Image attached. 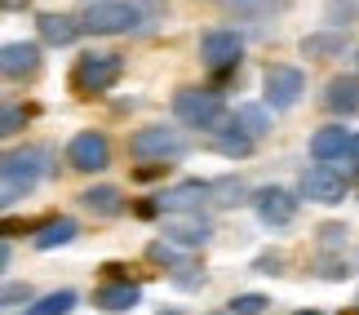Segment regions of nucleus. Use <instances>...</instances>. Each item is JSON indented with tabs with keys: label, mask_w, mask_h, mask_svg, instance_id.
<instances>
[{
	"label": "nucleus",
	"mask_w": 359,
	"mask_h": 315,
	"mask_svg": "<svg viewBox=\"0 0 359 315\" xmlns=\"http://www.w3.org/2000/svg\"><path fill=\"white\" fill-rule=\"evenodd\" d=\"M40 177H45V152L40 147L9 152L0 164V204H18L22 196H32Z\"/></svg>",
	"instance_id": "obj_1"
},
{
	"label": "nucleus",
	"mask_w": 359,
	"mask_h": 315,
	"mask_svg": "<svg viewBox=\"0 0 359 315\" xmlns=\"http://www.w3.org/2000/svg\"><path fill=\"white\" fill-rule=\"evenodd\" d=\"M129 152H133L137 160H177V156H187V152H191V138H187L182 129L147 125V129L129 133Z\"/></svg>",
	"instance_id": "obj_2"
},
{
	"label": "nucleus",
	"mask_w": 359,
	"mask_h": 315,
	"mask_svg": "<svg viewBox=\"0 0 359 315\" xmlns=\"http://www.w3.org/2000/svg\"><path fill=\"white\" fill-rule=\"evenodd\" d=\"M120 76H124L120 53H85V58H76L72 89L76 93H107Z\"/></svg>",
	"instance_id": "obj_3"
},
{
	"label": "nucleus",
	"mask_w": 359,
	"mask_h": 315,
	"mask_svg": "<svg viewBox=\"0 0 359 315\" xmlns=\"http://www.w3.org/2000/svg\"><path fill=\"white\" fill-rule=\"evenodd\" d=\"M80 27L93 36H120L137 27V5L129 0H93V5L80 13Z\"/></svg>",
	"instance_id": "obj_4"
},
{
	"label": "nucleus",
	"mask_w": 359,
	"mask_h": 315,
	"mask_svg": "<svg viewBox=\"0 0 359 315\" xmlns=\"http://www.w3.org/2000/svg\"><path fill=\"white\" fill-rule=\"evenodd\" d=\"M173 112L191 129H213V125H222L226 107H222V98H217L213 89H182L173 98Z\"/></svg>",
	"instance_id": "obj_5"
},
{
	"label": "nucleus",
	"mask_w": 359,
	"mask_h": 315,
	"mask_svg": "<svg viewBox=\"0 0 359 315\" xmlns=\"http://www.w3.org/2000/svg\"><path fill=\"white\" fill-rule=\"evenodd\" d=\"M262 93H266L271 112H288V107H297V98L306 93V76L288 62H275V67L262 72Z\"/></svg>",
	"instance_id": "obj_6"
},
{
	"label": "nucleus",
	"mask_w": 359,
	"mask_h": 315,
	"mask_svg": "<svg viewBox=\"0 0 359 315\" xmlns=\"http://www.w3.org/2000/svg\"><path fill=\"white\" fill-rule=\"evenodd\" d=\"M297 196L311 200V204H341V200H346V173L320 160V164H311V169L302 173Z\"/></svg>",
	"instance_id": "obj_7"
},
{
	"label": "nucleus",
	"mask_w": 359,
	"mask_h": 315,
	"mask_svg": "<svg viewBox=\"0 0 359 315\" xmlns=\"http://www.w3.org/2000/svg\"><path fill=\"white\" fill-rule=\"evenodd\" d=\"M67 164L80 169V173H102L107 164H111V142H107V133H98V129L76 133V138L67 142Z\"/></svg>",
	"instance_id": "obj_8"
},
{
	"label": "nucleus",
	"mask_w": 359,
	"mask_h": 315,
	"mask_svg": "<svg viewBox=\"0 0 359 315\" xmlns=\"http://www.w3.org/2000/svg\"><path fill=\"white\" fill-rule=\"evenodd\" d=\"M240 53H244L240 32H204V40H200V62L209 72H231L240 62Z\"/></svg>",
	"instance_id": "obj_9"
},
{
	"label": "nucleus",
	"mask_w": 359,
	"mask_h": 315,
	"mask_svg": "<svg viewBox=\"0 0 359 315\" xmlns=\"http://www.w3.org/2000/svg\"><path fill=\"white\" fill-rule=\"evenodd\" d=\"M164 240H173V244H209L213 240V222L200 217V209H173L164 217Z\"/></svg>",
	"instance_id": "obj_10"
},
{
	"label": "nucleus",
	"mask_w": 359,
	"mask_h": 315,
	"mask_svg": "<svg viewBox=\"0 0 359 315\" xmlns=\"http://www.w3.org/2000/svg\"><path fill=\"white\" fill-rule=\"evenodd\" d=\"M257 217H262V222H266V227H288V222H293V217H297V196H293V191H284V187H266V191H257Z\"/></svg>",
	"instance_id": "obj_11"
},
{
	"label": "nucleus",
	"mask_w": 359,
	"mask_h": 315,
	"mask_svg": "<svg viewBox=\"0 0 359 315\" xmlns=\"http://www.w3.org/2000/svg\"><path fill=\"white\" fill-rule=\"evenodd\" d=\"M0 72H5V80H32L40 72V45H32V40H9L0 49Z\"/></svg>",
	"instance_id": "obj_12"
},
{
	"label": "nucleus",
	"mask_w": 359,
	"mask_h": 315,
	"mask_svg": "<svg viewBox=\"0 0 359 315\" xmlns=\"http://www.w3.org/2000/svg\"><path fill=\"white\" fill-rule=\"evenodd\" d=\"M351 142H355V133L351 129H341V125H324V129H315L311 133V156L315 160H341V156H351Z\"/></svg>",
	"instance_id": "obj_13"
},
{
	"label": "nucleus",
	"mask_w": 359,
	"mask_h": 315,
	"mask_svg": "<svg viewBox=\"0 0 359 315\" xmlns=\"http://www.w3.org/2000/svg\"><path fill=\"white\" fill-rule=\"evenodd\" d=\"M137 302H142V289L129 280H120V284H102L98 293H93V307L107 311V315H120V311H133Z\"/></svg>",
	"instance_id": "obj_14"
},
{
	"label": "nucleus",
	"mask_w": 359,
	"mask_h": 315,
	"mask_svg": "<svg viewBox=\"0 0 359 315\" xmlns=\"http://www.w3.org/2000/svg\"><path fill=\"white\" fill-rule=\"evenodd\" d=\"M324 107L337 116H355L359 112V76H333L324 89Z\"/></svg>",
	"instance_id": "obj_15"
},
{
	"label": "nucleus",
	"mask_w": 359,
	"mask_h": 315,
	"mask_svg": "<svg viewBox=\"0 0 359 315\" xmlns=\"http://www.w3.org/2000/svg\"><path fill=\"white\" fill-rule=\"evenodd\" d=\"M80 204H85L89 213H98V217H120L124 213V191L120 187H89L85 196H80Z\"/></svg>",
	"instance_id": "obj_16"
},
{
	"label": "nucleus",
	"mask_w": 359,
	"mask_h": 315,
	"mask_svg": "<svg viewBox=\"0 0 359 315\" xmlns=\"http://www.w3.org/2000/svg\"><path fill=\"white\" fill-rule=\"evenodd\" d=\"M36 27H40V40H49V45H72L80 36V22L72 13H40Z\"/></svg>",
	"instance_id": "obj_17"
},
{
	"label": "nucleus",
	"mask_w": 359,
	"mask_h": 315,
	"mask_svg": "<svg viewBox=\"0 0 359 315\" xmlns=\"http://www.w3.org/2000/svg\"><path fill=\"white\" fill-rule=\"evenodd\" d=\"M76 236H80V227L72 222V217H53V222H45V227L32 236V244H36L40 253H49V249H62V244H72Z\"/></svg>",
	"instance_id": "obj_18"
},
{
	"label": "nucleus",
	"mask_w": 359,
	"mask_h": 315,
	"mask_svg": "<svg viewBox=\"0 0 359 315\" xmlns=\"http://www.w3.org/2000/svg\"><path fill=\"white\" fill-rule=\"evenodd\" d=\"M209 196H213V182H182V187L164 191L160 204H164V209H200Z\"/></svg>",
	"instance_id": "obj_19"
},
{
	"label": "nucleus",
	"mask_w": 359,
	"mask_h": 315,
	"mask_svg": "<svg viewBox=\"0 0 359 315\" xmlns=\"http://www.w3.org/2000/svg\"><path fill=\"white\" fill-rule=\"evenodd\" d=\"M346 53V32H320L302 40V58H337Z\"/></svg>",
	"instance_id": "obj_20"
},
{
	"label": "nucleus",
	"mask_w": 359,
	"mask_h": 315,
	"mask_svg": "<svg viewBox=\"0 0 359 315\" xmlns=\"http://www.w3.org/2000/svg\"><path fill=\"white\" fill-rule=\"evenodd\" d=\"M253 133H244L236 120H231V129L217 133V156H226V160H244V156H253Z\"/></svg>",
	"instance_id": "obj_21"
},
{
	"label": "nucleus",
	"mask_w": 359,
	"mask_h": 315,
	"mask_svg": "<svg viewBox=\"0 0 359 315\" xmlns=\"http://www.w3.org/2000/svg\"><path fill=\"white\" fill-rule=\"evenodd\" d=\"M236 125L244 133H253V138H262V133H271V116H266V107L244 102V107H236Z\"/></svg>",
	"instance_id": "obj_22"
},
{
	"label": "nucleus",
	"mask_w": 359,
	"mask_h": 315,
	"mask_svg": "<svg viewBox=\"0 0 359 315\" xmlns=\"http://www.w3.org/2000/svg\"><path fill=\"white\" fill-rule=\"evenodd\" d=\"M72 307H76V293L72 289H58V293H45L40 302H32L27 315H67Z\"/></svg>",
	"instance_id": "obj_23"
},
{
	"label": "nucleus",
	"mask_w": 359,
	"mask_h": 315,
	"mask_svg": "<svg viewBox=\"0 0 359 315\" xmlns=\"http://www.w3.org/2000/svg\"><path fill=\"white\" fill-rule=\"evenodd\" d=\"M236 13H284L288 0H226Z\"/></svg>",
	"instance_id": "obj_24"
},
{
	"label": "nucleus",
	"mask_w": 359,
	"mask_h": 315,
	"mask_svg": "<svg viewBox=\"0 0 359 315\" xmlns=\"http://www.w3.org/2000/svg\"><path fill=\"white\" fill-rule=\"evenodd\" d=\"M271 307V297H262V293H240V297H231V315H262Z\"/></svg>",
	"instance_id": "obj_25"
},
{
	"label": "nucleus",
	"mask_w": 359,
	"mask_h": 315,
	"mask_svg": "<svg viewBox=\"0 0 359 315\" xmlns=\"http://www.w3.org/2000/svg\"><path fill=\"white\" fill-rule=\"evenodd\" d=\"M359 13V0H328V22H337L341 32H346V18Z\"/></svg>",
	"instance_id": "obj_26"
},
{
	"label": "nucleus",
	"mask_w": 359,
	"mask_h": 315,
	"mask_svg": "<svg viewBox=\"0 0 359 315\" xmlns=\"http://www.w3.org/2000/svg\"><path fill=\"white\" fill-rule=\"evenodd\" d=\"M22 107H5V116H0V133H5V138H13V133L22 129Z\"/></svg>",
	"instance_id": "obj_27"
},
{
	"label": "nucleus",
	"mask_w": 359,
	"mask_h": 315,
	"mask_svg": "<svg viewBox=\"0 0 359 315\" xmlns=\"http://www.w3.org/2000/svg\"><path fill=\"white\" fill-rule=\"evenodd\" d=\"M18 302H22V307L32 302V289H27V284H13V280H9V284H5V307H18Z\"/></svg>",
	"instance_id": "obj_28"
},
{
	"label": "nucleus",
	"mask_w": 359,
	"mask_h": 315,
	"mask_svg": "<svg viewBox=\"0 0 359 315\" xmlns=\"http://www.w3.org/2000/svg\"><path fill=\"white\" fill-rule=\"evenodd\" d=\"M320 236H324V244H346V236H351V231H346V227H324Z\"/></svg>",
	"instance_id": "obj_29"
},
{
	"label": "nucleus",
	"mask_w": 359,
	"mask_h": 315,
	"mask_svg": "<svg viewBox=\"0 0 359 315\" xmlns=\"http://www.w3.org/2000/svg\"><path fill=\"white\" fill-rule=\"evenodd\" d=\"M351 169H359V133H355V142H351Z\"/></svg>",
	"instance_id": "obj_30"
},
{
	"label": "nucleus",
	"mask_w": 359,
	"mask_h": 315,
	"mask_svg": "<svg viewBox=\"0 0 359 315\" xmlns=\"http://www.w3.org/2000/svg\"><path fill=\"white\" fill-rule=\"evenodd\" d=\"M293 315H324V311H293Z\"/></svg>",
	"instance_id": "obj_31"
},
{
	"label": "nucleus",
	"mask_w": 359,
	"mask_h": 315,
	"mask_svg": "<svg viewBox=\"0 0 359 315\" xmlns=\"http://www.w3.org/2000/svg\"><path fill=\"white\" fill-rule=\"evenodd\" d=\"M9 5H13V0H9Z\"/></svg>",
	"instance_id": "obj_32"
},
{
	"label": "nucleus",
	"mask_w": 359,
	"mask_h": 315,
	"mask_svg": "<svg viewBox=\"0 0 359 315\" xmlns=\"http://www.w3.org/2000/svg\"><path fill=\"white\" fill-rule=\"evenodd\" d=\"M169 315H173V311H169Z\"/></svg>",
	"instance_id": "obj_33"
}]
</instances>
